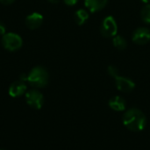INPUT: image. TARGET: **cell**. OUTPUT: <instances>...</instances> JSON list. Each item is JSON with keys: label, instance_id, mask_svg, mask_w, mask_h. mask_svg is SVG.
Instances as JSON below:
<instances>
[{"label": "cell", "instance_id": "obj_1", "mask_svg": "<svg viewBox=\"0 0 150 150\" xmlns=\"http://www.w3.org/2000/svg\"><path fill=\"white\" fill-rule=\"evenodd\" d=\"M124 125L131 131L139 132L145 128L147 124V119L144 113L136 108L129 109L123 116Z\"/></svg>", "mask_w": 150, "mask_h": 150}, {"label": "cell", "instance_id": "obj_2", "mask_svg": "<svg viewBox=\"0 0 150 150\" xmlns=\"http://www.w3.org/2000/svg\"><path fill=\"white\" fill-rule=\"evenodd\" d=\"M48 78L49 76L47 69L40 66L33 68L27 76L28 83L36 88H42L46 86L48 83Z\"/></svg>", "mask_w": 150, "mask_h": 150}, {"label": "cell", "instance_id": "obj_3", "mask_svg": "<svg viewBox=\"0 0 150 150\" xmlns=\"http://www.w3.org/2000/svg\"><path fill=\"white\" fill-rule=\"evenodd\" d=\"M2 44L4 47L9 51H16L19 49L22 46V39L19 35L9 33L4 34L2 39Z\"/></svg>", "mask_w": 150, "mask_h": 150}, {"label": "cell", "instance_id": "obj_4", "mask_svg": "<svg viewBox=\"0 0 150 150\" xmlns=\"http://www.w3.org/2000/svg\"><path fill=\"white\" fill-rule=\"evenodd\" d=\"M100 31L104 37L110 38L116 36L118 33V25L115 18L112 16H108L105 18L102 22Z\"/></svg>", "mask_w": 150, "mask_h": 150}, {"label": "cell", "instance_id": "obj_5", "mask_svg": "<svg viewBox=\"0 0 150 150\" xmlns=\"http://www.w3.org/2000/svg\"><path fill=\"white\" fill-rule=\"evenodd\" d=\"M26 103L33 109H40L44 103L43 95L37 90H31L25 94Z\"/></svg>", "mask_w": 150, "mask_h": 150}, {"label": "cell", "instance_id": "obj_6", "mask_svg": "<svg viewBox=\"0 0 150 150\" xmlns=\"http://www.w3.org/2000/svg\"><path fill=\"white\" fill-rule=\"evenodd\" d=\"M132 40L139 45L147 44L150 40V30L147 27H139L134 32Z\"/></svg>", "mask_w": 150, "mask_h": 150}, {"label": "cell", "instance_id": "obj_7", "mask_svg": "<svg viewBox=\"0 0 150 150\" xmlns=\"http://www.w3.org/2000/svg\"><path fill=\"white\" fill-rule=\"evenodd\" d=\"M115 82H116V86L118 90L123 92H130L134 89V86H135L134 83L131 79L127 78L125 76H118L115 78Z\"/></svg>", "mask_w": 150, "mask_h": 150}, {"label": "cell", "instance_id": "obj_8", "mask_svg": "<svg viewBox=\"0 0 150 150\" xmlns=\"http://www.w3.org/2000/svg\"><path fill=\"white\" fill-rule=\"evenodd\" d=\"M26 91V85L25 82L19 80L12 83L9 88V94L11 97L17 98L21 95H23Z\"/></svg>", "mask_w": 150, "mask_h": 150}, {"label": "cell", "instance_id": "obj_9", "mask_svg": "<svg viewBox=\"0 0 150 150\" xmlns=\"http://www.w3.org/2000/svg\"><path fill=\"white\" fill-rule=\"evenodd\" d=\"M43 21V17L41 14L34 12L27 16L25 18V24L30 29H36L40 26Z\"/></svg>", "mask_w": 150, "mask_h": 150}, {"label": "cell", "instance_id": "obj_10", "mask_svg": "<svg viewBox=\"0 0 150 150\" xmlns=\"http://www.w3.org/2000/svg\"><path fill=\"white\" fill-rule=\"evenodd\" d=\"M108 0H84L85 7L91 12H96L105 7Z\"/></svg>", "mask_w": 150, "mask_h": 150}, {"label": "cell", "instance_id": "obj_11", "mask_svg": "<svg viewBox=\"0 0 150 150\" xmlns=\"http://www.w3.org/2000/svg\"><path fill=\"white\" fill-rule=\"evenodd\" d=\"M126 101L123 98L120 97V96H115L112 97L110 100H109V106L117 112H121L124 111L126 109Z\"/></svg>", "mask_w": 150, "mask_h": 150}, {"label": "cell", "instance_id": "obj_12", "mask_svg": "<svg viewBox=\"0 0 150 150\" xmlns=\"http://www.w3.org/2000/svg\"><path fill=\"white\" fill-rule=\"evenodd\" d=\"M88 18H89V13L84 9H80V10L76 11V13H75V20H76V23L77 25H83Z\"/></svg>", "mask_w": 150, "mask_h": 150}, {"label": "cell", "instance_id": "obj_13", "mask_svg": "<svg viewBox=\"0 0 150 150\" xmlns=\"http://www.w3.org/2000/svg\"><path fill=\"white\" fill-rule=\"evenodd\" d=\"M112 43H113V46L118 48L119 50H124L126 49L127 46V42L126 40V39L120 35H116L113 37V40H112Z\"/></svg>", "mask_w": 150, "mask_h": 150}, {"label": "cell", "instance_id": "obj_14", "mask_svg": "<svg viewBox=\"0 0 150 150\" xmlns=\"http://www.w3.org/2000/svg\"><path fill=\"white\" fill-rule=\"evenodd\" d=\"M141 17L142 19L147 23V24H150V4H146L141 11Z\"/></svg>", "mask_w": 150, "mask_h": 150}, {"label": "cell", "instance_id": "obj_15", "mask_svg": "<svg viewBox=\"0 0 150 150\" xmlns=\"http://www.w3.org/2000/svg\"><path fill=\"white\" fill-rule=\"evenodd\" d=\"M107 71H108L109 75H110L111 76L114 77V78H116L118 76H120V72H119L118 68L115 67V66H113V65L109 66L108 69H107Z\"/></svg>", "mask_w": 150, "mask_h": 150}, {"label": "cell", "instance_id": "obj_16", "mask_svg": "<svg viewBox=\"0 0 150 150\" xmlns=\"http://www.w3.org/2000/svg\"><path fill=\"white\" fill-rule=\"evenodd\" d=\"M64 1V3L67 4V5H75L77 2H78V0H63Z\"/></svg>", "mask_w": 150, "mask_h": 150}, {"label": "cell", "instance_id": "obj_17", "mask_svg": "<svg viewBox=\"0 0 150 150\" xmlns=\"http://www.w3.org/2000/svg\"><path fill=\"white\" fill-rule=\"evenodd\" d=\"M4 33H5V25L2 21H0V34H4Z\"/></svg>", "mask_w": 150, "mask_h": 150}, {"label": "cell", "instance_id": "obj_18", "mask_svg": "<svg viewBox=\"0 0 150 150\" xmlns=\"http://www.w3.org/2000/svg\"><path fill=\"white\" fill-rule=\"evenodd\" d=\"M15 0H0V2L4 4H11L14 2Z\"/></svg>", "mask_w": 150, "mask_h": 150}, {"label": "cell", "instance_id": "obj_19", "mask_svg": "<svg viewBox=\"0 0 150 150\" xmlns=\"http://www.w3.org/2000/svg\"><path fill=\"white\" fill-rule=\"evenodd\" d=\"M50 3H53V4H56V3H58L60 0H48Z\"/></svg>", "mask_w": 150, "mask_h": 150}, {"label": "cell", "instance_id": "obj_20", "mask_svg": "<svg viewBox=\"0 0 150 150\" xmlns=\"http://www.w3.org/2000/svg\"><path fill=\"white\" fill-rule=\"evenodd\" d=\"M143 3H146V4H148L149 2H150V0H142Z\"/></svg>", "mask_w": 150, "mask_h": 150}, {"label": "cell", "instance_id": "obj_21", "mask_svg": "<svg viewBox=\"0 0 150 150\" xmlns=\"http://www.w3.org/2000/svg\"><path fill=\"white\" fill-rule=\"evenodd\" d=\"M0 150H2V149H0Z\"/></svg>", "mask_w": 150, "mask_h": 150}]
</instances>
